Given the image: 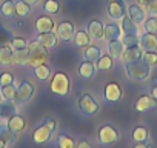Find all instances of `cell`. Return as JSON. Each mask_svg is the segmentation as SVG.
<instances>
[{"label": "cell", "instance_id": "obj_1", "mask_svg": "<svg viewBox=\"0 0 157 148\" xmlns=\"http://www.w3.org/2000/svg\"><path fill=\"white\" fill-rule=\"evenodd\" d=\"M125 72H126L129 80L143 82L151 76V66L143 59H139V60L125 63Z\"/></svg>", "mask_w": 157, "mask_h": 148}, {"label": "cell", "instance_id": "obj_2", "mask_svg": "<svg viewBox=\"0 0 157 148\" xmlns=\"http://www.w3.org/2000/svg\"><path fill=\"white\" fill-rule=\"evenodd\" d=\"M49 60V53L48 48H45L39 40H33L28 42V65H31L33 68L43 65Z\"/></svg>", "mask_w": 157, "mask_h": 148}, {"label": "cell", "instance_id": "obj_3", "mask_svg": "<svg viewBox=\"0 0 157 148\" xmlns=\"http://www.w3.org/2000/svg\"><path fill=\"white\" fill-rule=\"evenodd\" d=\"M49 90L54 96L59 97H66L71 91V80L68 77V74L63 71H57L51 76V82H49Z\"/></svg>", "mask_w": 157, "mask_h": 148}, {"label": "cell", "instance_id": "obj_4", "mask_svg": "<svg viewBox=\"0 0 157 148\" xmlns=\"http://www.w3.org/2000/svg\"><path fill=\"white\" fill-rule=\"evenodd\" d=\"M56 130H57V122H56L54 119H51V117L46 119L40 127H37V128L34 130V133H33V140H34V143L43 145V143L49 142L51 137L54 136Z\"/></svg>", "mask_w": 157, "mask_h": 148}, {"label": "cell", "instance_id": "obj_5", "mask_svg": "<svg viewBox=\"0 0 157 148\" xmlns=\"http://www.w3.org/2000/svg\"><path fill=\"white\" fill-rule=\"evenodd\" d=\"M77 107H78V111H80L83 116L86 117H93L99 113L100 107H99V102L90 94V93H83L77 100Z\"/></svg>", "mask_w": 157, "mask_h": 148}, {"label": "cell", "instance_id": "obj_6", "mask_svg": "<svg viewBox=\"0 0 157 148\" xmlns=\"http://www.w3.org/2000/svg\"><path fill=\"white\" fill-rule=\"evenodd\" d=\"M34 93H36V87L29 82V80H22L20 85L17 87V93H16V105H25L28 102H31V99L34 97Z\"/></svg>", "mask_w": 157, "mask_h": 148}, {"label": "cell", "instance_id": "obj_7", "mask_svg": "<svg viewBox=\"0 0 157 148\" xmlns=\"http://www.w3.org/2000/svg\"><path fill=\"white\" fill-rule=\"evenodd\" d=\"M99 143L102 146H111L114 143H117L119 140V131L113 127V125H102L99 128V134H97Z\"/></svg>", "mask_w": 157, "mask_h": 148}, {"label": "cell", "instance_id": "obj_8", "mask_svg": "<svg viewBox=\"0 0 157 148\" xmlns=\"http://www.w3.org/2000/svg\"><path fill=\"white\" fill-rule=\"evenodd\" d=\"M56 34L59 37V40L68 43L74 40V34H75V26L72 22L69 20H63L59 25H56Z\"/></svg>", "mask_w": 157, "mask_h": 148}, {"label": "cell", "instance_id": "obj_9", "mask_svg": "<svg viewBox=\"0 0 157 148\" xmlns=\"http://www.w3.org/2000/svg\"><path fill=\"white\" fill-rule=\"evenodd\" d=\"M106 13H108V17L111 20H114V22L122 20L126 16L125 3L123 2H116V0H108V3H106Z\"/></svg>", "mask_w": 157, "mask_h": 148}, {"label": "cell", "instance_id": "obj_10", "mask_svg": "<svg viewBox=\"0 0 157 148\" xmlns=\"http://www.w3.org/2000/svg\"><path fill=\"white\" fill-rule=\"evenodd\" d=\"M123 96V91H122V87L117 84V82H108L103 88V97L106 102L109 103H116L122 99Z\"/></svg>", "mask_w": 157, "mask_h": 148}, {"label": "cell", "instance_id": "obj_11", "mask_svg": "<svg viewBox=\"0 0 157 148\" xmlns=\"http://www.w3.org/2000/svg\"><path fill=\"white\" fill-rule=\"evenodd\" d=\"M157 107V100L149 94H142L137 100H136V103H134V110L137 111V113H145V111H149V110H152V108H155Z\"/></svg>", "mask_w": 157, "mask_h": 148}, {"label": "cell", "instance_id": "obj_12", "mask_svg": "<svg viewBox=\"0 0 157 148\" xmlns=\"http://www.w3.org/2000/svg\"><path fill=\"white\" fill-rule=\"evenodd\" d=\"M34 28H36V31H37L39 34H40V33H51V31H54L56 23H54V20L49 17V14H45V16H40V17L36 19Z\"/></svg>", "mask_w": 157, "mask_h": 148}, {"label": "cell", "instance_id": "obj_13", "mask_svg": "<svg viewBox=\"0 0 157 148\" xmlns=\"http://www.w3.org/2000/svg\"><path fill=\"white\" fill-rule=\"evenodd\" d=\"M139 45L143 51H157V36L154 33H143L139 36Z\"/></svg>", "mask_w": 157, "mask_h": 148}, {"label": "cell", "instance_id": "obj_14", "mask_svg": "<svg viewBox=\"0 0 157 148\" xmlns=\"http://www.w3.org/2000/svg\"><path fill=\"white\" fill-rule=\"evenodd\" d=\"M122 37V28L119 23H116L114 20L106 23L103 26V39L106 42H111V40H117Z\"/></svg>", "mask_w": 157, "mask_h": 148}, {"label": "cell", "instance_id": "obj_15", "mask_svg": "<svg viewBox=\"0 0 157 148\" xmlns=\"http://www.w3.org/2000/svg\"><path fill=\"white\" fill-rule=\"evenodd\" d=\"M126 16L136 23V25H142L146 19V13L145 10L137 3V5H129L128 6V11H126Z\"/></svg>", "mask_w": 157, "mask_h": 148}, {"label": "cell", "instance_id": "obj_16", "mask_svg": "<svg viewBox=\"0 0 157 148\" xmlns=\"http://www.w3.org/2000/svg\"><path fill=\"white\" fill-rule=\"evenodd\" d=\"M6 127H8L11 131L20 134V133H23V131L26 130V120H25V117H22L20 114H14V116H11V117L6 120Z\"/></svg>", "mask_w": 157, "mask_h": 148}, {"label": "cell", "instance_id": "obj_17", "mask_svg": "<svg viewBox=\"0 0 157 148\" xmlns=\"http://www.w3.org/2000/svg\"><path fill=\"white\" fill-rule=\"evenodd\" d=\"M96 71H97L96 63H94V62H88V60L82 62L80 65H78V69H77L78 76H80L82 79H85V80L93 79V77L96 76Z\"/></svg>", "mask_w": 157, "mask_h": 148}, {"label": "cell", "instance_id": "obj_18", "mask_svg": "<svg viewBox=\"0 0 157 148\" xmlns=\"http://www.w3.org/2000/svg\"><path fill=\"white\" fill-rule=\"evenodd\" d=\"M142 56H143V49L140 48V45H134V46L125 48V51H123V54H122L120 59L125 63H128V62H134V60L142 59Z\"/></svg>", "mask_w": 157, "mask_h": 148}, {"label": "cell", "instance_id": "obj_19", "mask_svg": "<svg viewBox=\"0 0 157 148\" xmlns=\"http://www.w3.org/2000/svg\"><path fill=\"white\" fill-rule=\"evenodd\" d=\"M17 114V105L13 100H2L0 102V119L8 120L11 116Z\"/></svg>", "mask_w": 157, "mask_h": 148}, {"label": "cell", "instance_id": "obj_20", "mask_svg": "<svg viewBox=\"0 0 157 148\" xmlns=\"http://www.w3.org/2000/svg\"><path fill=\"white\" fill-rule=\"evenodd\" d=\"M103 26H105L103 22H100V20H91L88 23V29L86 31H88V34H90L91 39L99 40V39H103Z\"/></svg>", "mask_w": 157, "mask_h": 148}, {"label": "cell", "instance_id": "obj_21", "mask_svg": "<svg viewBox=\"0 0 157 148\" xmlns=\"http://www.w3.org/2000/svg\"><path fill=\"white\" fill-rule=\"evenodd\" d=\"M37 40L45 46V48H54L57 43H59V37H57V34H54L52 31L51 33H40L39 36H37Z\"/></svg>", "mask_w": 157, "mask_h": 148}, {"label": "cell", "instance_id": "obj_22", "mask_svg": "<svg viewBox=\"0 0 157 148\" xmlns=\"http://www.w3.org/2000/svg\"><path fill=\"white\" fill-rule=\"evenodd\" d=\"M13 56L14 49L11 45H0V65L3 66L13 65Z\"/></svg>", "mask_w": 157, "mask_h": 148}, {"label": "cell", "instance_id": "obj_23", "mask_svg": "<svg viewBox=\"0 0 157 148\" xmlns=\"http://www.w3.org/2000/svg\"><path fill=\"white\" fill-rule=\"evenodd\" d=\"M123 51H125V45H123V42L120 39L108 42V53H109V56L113 59H120Z\"/></svg>", "mask_w": 157, "mask_h": 148}, {"label": "cell", "instance_id": "obj_24", "mask_svg": "<svg viewBox=\"0 0 157 148\" xmlns=\"http://www.w3.org/2000/svg\"><path fill=\"white\" fill-rule=\"evenodd\" d=\"M72 42H74V45H75L77 48H85V46H88V45L91 43V37H90L88 31L78 29V31H75Z\"/></svg>", "mask_w": 157, "mask_h": 148}, {"label": "cell", "instance_id": "obj_25", "mask_svg": "<svg viewBox=\"0 0 157 148\" xmlns=\"http://www.w3.org/2000/svg\"><path fill=\"white\" fill-rule=\"evenodd\" d=\"M100 56H102V49L99 46H96V45L90 43L88 46L83 48V59L88 60V62H97Z\"/></svg>", "mask_w": 157, "mask_h": 148}, {"label": "cell", "instance_id": "obj_26", "mask_svg": "<svg viewBox=\"0 0 157 148\" xmlns=\"http://www.w3.org/2000/svg\"><path fill=\"white\" fill-rule=\"evenodd\" d=\"M51 76H52V71H51V68H49L46 63L39 65V66H36V68H34V77H36L37 80H40V82L49 80V77H51Z\"/></svg>", "mask_w": 157, "mask_h": 148}, {"label": "cell", "instance_id": "obj_27", "mask_svg": "<svg viewBox=\"0 0 157 148\" xmlns=\"http://www.w3.org/2000/svg\"><path fill=\"white\" fill-rule=\"evenodd\" d=\"M0 137H2V139L8 143V146H10V145H14V143L17 142L19 134L14 133V131H11V130L6 127V123H5V125H0Z\"/></svg>", "mask_w": 157, "mask_h": 148}, {"label": "cell", "instance_id": "obj_28", "mask_svg": "<svg viewBox=\"0 0 157 148\" xmlns=\"http://www.w3.org/2000/svg\"><path fill=\"white\" fill-rule=\"evenodd\" d=\"M0 16L5 19H13L16 16V5L13 0H5V2L0 5Z\"/></svg>", "mask_w": 157, "mask_h": 148}, {"label": "cell", "instance_id": "obj_29", "mask_svg": "<svg viewBox=\"0 0 157 148\" xmlns=\"http://www.w3.org/2000/svg\"><path fill=\"white\" fill-rule=\"evenodd\" d=\"M120 28H122V33L139 36V26H137V25H136L128 16H125V17L120 20Z\"/></svg>", "mask_w": 157, "mask_h": 148}, {"label": "cell", "instance_id": "obj_30", "mask_svg": "<svg viewBox=\"0 0 157 148\" xmlns=\"http://www.w3.org/2000/svg\"><path fill=\"white\" fill-rule=\"evenodd\" d=\"M113 66H114V59H113L109 54L100 56L99 60L96 62V68H97L99 71H111Z\"/></svg>", "mask_w": 157, "mask_h": 148}, {"label": "cell", "instance_id": "obj_31", "mask_svg": "<svg viewBox=\"0 0 157 148\" xmlns=\"http://www.w3.org/2000/svg\"><path fill=\"white\" fill-rule=\"evenodd\" d=\"M14 5H16V16H19V17L31 16V5L26 3L25 0H17V2H14Z\"/></svg>", "mask_w": 157, "mask_h": 148}, {"label": "cell", "instance_id": "obj_32", "mask_svg": "<svg viewBox=\"0 0 157 148\" xmlns=\"http://www.w3.org/2000/svg\"><path fill=\"white\" fill-rule=\"evenodd\" d=\"M149 133L145 127H136L132 130V140L134 142H148Z\"/></svg>", "mask_w": 157, "mask_h": 148}, {"label": "cell", "instance_id": "obj_33", "mask_svg": "<svg viewBox=\"0 0 157 148\" xmlns=\"http://www.w3.org/2000/svg\"><path fill=\"white\" fill-rule=\"evenodd\" d=\"M13 63L14 65H26L28 63V48H25V49H14Z\"/></svg>", "mask_w": 157, "mask_h": 148}, {"label": "cell", "instance_id": "obj_34", "mask_svg": "<svg viewBox=\"0 0 157 148\" xmlns=\"http://www.w3.org/2000/svg\"><path fill=\"white\" fill-rule=\"evenodd\" d=\"M0 93H2V97H3L5 100H13V102H14L16 93H17V87H16L14 84L6 85V87H2V88H0Z\"/></svg>", "mask_w": 157, "mask_h": 148}, {"label": "cell", "instance_id": "obj_35", "mask_svg": "<svg viewBox=\"0 0 157 148\" xmlns=\"http://www.w3.org/2000/svg\"><path fill=\"white\" fill-rule=\"evenodd\" d=\"M43 11L49 16H54V14H59L60 11V3L57 0H45L43 3Z\"/></svg>", "mask_w": 157, "mask_h": 148}, {"label": "cell", "instance_id": "obj_36", "mask_svg": "<svg viewBox=\"0 0 157 148\" xmlns=\"http://www.w3.org/2000/svg\"><path fill=\"white\" fill-rule=\"evenodd\" d=\"M57 146L59 148H75V142L68 134H60L57 137Z\"/></svg>", "mask_w": 157, "mask_h": 148}, {"label": "cell", "instance_id": "obj_37", "mask_svg": "<svg viewBox=\"0 0 157 148\" xmlns=\"http://www.w3.org/2000/svg\"><path fill=\"white\" fill-rule=\"evenodd\" d=\"M143 28H145V33H154V34H157V17L151 16L149 19H145Z\"/></svg>", "mask_w": 157, "mask_h": 148}, {"label": "cell", "instance_id": "obj_38", "mask_svg": "<svg viewBox=\"0 0 157 148\" xmlns=\"http://www.w3.org/2000/svg\"><path fill=\"white\" fill-rule=\"evenodd\" d=\"M16 82V77H14V74L10 72V71H3V72H0V88L2 87H6V85H11Z\"/></svg>", "mask_w": 157, "mask_h": 148}, {"label": "cell", "instance_id": "obj_39", "mask_svg": "<svg viewBox=\"0 0 157 148\" xmlns=\"http://www.w3.org/2000/svg\"><path fill=\"white\" fill-rule=\"evenodd\" d=\"M142 59L152 68V66H157V51H143V56Z\"/></svg>", "mask_w": 157, "mask_h": 148}, {"label": "cell", "instance_id": "obj_40", "mask_svg": "<svg viewBox=\"0 0 157 148\" xmlns=\"http://www.w3.org/2000/svg\"><path fill=\"white\" fill-rule=\"evenodd\" d=\"M120 40L123 42L125 48H128V46H134V45H139V36H136V34H126V33H123V37H122Z\"/></svg>", "mask_w": 157, "mask_h": 148}, {"label": "cell", "instance_id": "obj_41", "mask_svg": "<svg viewBox=\"0 0 157 148\" xmlns=\"http://www.w3.org/2000/svg\"><path fill=\"white\" fill-rule=\"evenodd\" d=\"M10 45L13 46V49H25V48H28V42L25 39H22V37H13Z\"/></svg>", "mask_w": 157, "mask_h": 148}, {"label": "cell", "instance_id": "obj_42", "mask_svg": "<svg viewBox=\"0 0 157 148\" xmlns=\"http://www.w3.org/2000/svg\"><path fill=\"white\" fill-rule=\"evenodd\" d=\"M145 13L149 14V16H157V0H151L145 5Z\"/></svg>", "mask_w": 157, "mask_h": 148}, {"label": "cell", "instance_id": "obj_43", "mask_svg": "<svg viewBox=\"0 0 157 148\" xmlns=\"http://www.w3.org/2000/svg\"><path fill=\"white\" fill-rule=\"evenodd\" d=\"M75 148H94V146H93L88 140L83 139V140H80V142H77V143H75Z\"/></svg>", "mask_w": 157, "mask_h": 148}, {"label": "cell", "instance_id": "obj_44", "mask_svg": "<svg viewBox=\"0 0 157 148\" xmlns=\"http://www.w3.org/2000/svg\"><path fill=\"white\" fill-rule=\"evenodd\" d=\"M132 148H151V145L148 142H136V145Z\"/></svg>", "mask_w": 157, "mask_h": 148}, {"label": "cell", "instance_id": "obj_45", "mask_svg": "<svg viewBox=\"0 0 157 148\" xmlns=\"http://www.w3.org/2000/svg\"><path fill=\"white\" fill-rule=\"evenodd\" d=\"M151 96H152V97L157 100V85H154V87L151 88Z\"/></svg>", "mask_w": 157, "mask_h": 148}, {"label": "cell", "instance_id": "obj_46", "mask_svg": "<svg viewBox=\"0 0 157 148\" xmlns=\"http://www.w3.org/2000/svg\"><path fill=\"white\" fill-rule=\"evenodd\" d=\"M26 3H29L31 6H36V5H39L40 3V0H25Z\"/></svg>", "mask_w": 157, "mask_h": 148}, {"label": "cell", "instance_id": "obj_47", "mask_svg": "<svg viewBox=\"0 0 157 148\" xmlns=\"http://www.w3.org/2000/svg\"><path fill=\"white\" fill-rule=\"evenodd\" d=\"M0 148H8V143H6L2 137H0Z\"/></svg>", "mask_w": 157, "mask_h": 148}, {"label": "cell", "instance_id": "obj_48", "mask_svg": "<svg viewBox=\"0 0 157 148\" xmlns=\"http://www.w3.org/2000/svg\"><path fill=\"white\" fill-rule=\"evenodd\" d=\"M148 2H151V0H137V3H139L140 6H145Z\"/></svg>", "mask_w": 157, "mask_h": 148}, {"label": "cell", "instance_id": "obj_49", "mask_svg": "<svg viewBox=\"0 0 157 148\" xmlns=\"http://www.w3.org/2000/svg\"><path fill=\"white\" fill-rule=\"evenodd\" d=\"M3 100V97H2V93H0V102H2Z\"/></svg>", "mask_w": 157, "mask_h": 148}, {"label": "cell", "instance_id": "obj_50", "mask_svg": "<svg viewBox=\"0 0 157 148\" xmlns=\"http://www.w3.org/2000/svg\"><path fill=\"white\" fill-rule=\"evenodd\" d=\"M116 2H123V0H116Z\"/></svg>", "mask_w": 157, "mask_h": 148}]
</instances>
